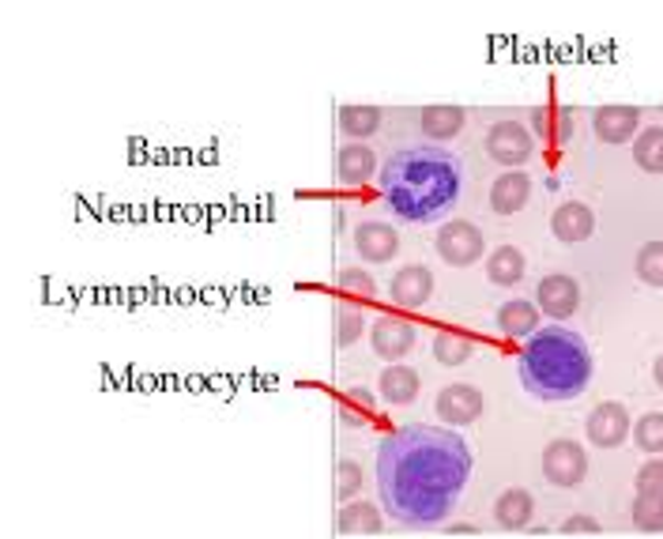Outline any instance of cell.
<instances>
[{
	"label": "cell",
	"mask_w": 663,
	"mask_h": 539,
	"mask_svg": "<svg viewBox=\"0 0 663 539\" xmlns=\"http://www.w3.org/2000/svg\"><path fill=\"white\" fill-rule=\"evenodd\" d=\"M471 355H476V339L463 336V333H438L434 336V358H438L441 366H463L471 363Z\"/></svg>",
	"instance_id": "cell-24"
},
{
	"label": "cell",
	"mask_w": 663,
	"mask_h": 539,
	"mask_svg": "<svg viewBox=\"0 0 663 539\" xmlns=\"http://www.w3.org/2000/svg\"><path fill=\"white\" fill-rule=\"evenodd\" d=\"M536 306L543 309L547 317L565 321L577 314V306H581V287H577V279L565 276V272H551V276L539 279Z\"/></svg>",
	"instance_id": "cell-9"
},
{
	"label": "cell",
	"mask_w": 663,
	"mask_h": 539,
	"mask_svg": "<svg viewBox=\"0 0 663 539\" xmlns=\"http://www.w3.org/2000/svg\"><path fill=\"white\" fill-rule=\"evenodd\" d=\"M551 231H554V238L565 245L589 242L595 231V212L584 201H562L551 215Z\"/></svg>",
	"instance_id": "cell-13"
},
{
	"label": "cell",
	"mask_w": 663,
	"mask_h": 539,
	"mask_svg": "<svg viewBox=\"0 0 663 539\" xmlns=\"http://www.w3.org/2000/svg\"><path fill=\"white\" fill-rule=\"evenodd\" d=\"M381 196L396 220L426 226L438 223L457 207L463 189V163L438 144H407L385 159Z\"/></svg>",
	"instance_id": "cell-2"
},
{
	"label": "cell",
	"mask_w": 663,
	"mask_h": 539,
	"mask_svg": "<svg viewBox=\"0 0 663 539\" xmlns=\"http://www.w3.org/2000/svg\"><path fill=\"white\" fill-rule=\"evenodd\" d=\"M471 479V446L452 427H400L377 446V487L392 521L438 525Z\"/></svg>",
	"instance_id": "cell-1"
},
{
	"label": "cell",
	"mask_w": 663,
	"mask_h": 539,
	"mask_svg": "<svg viewBox=\"0 0 663 539\" xmlns=\"http://www.w3.org/2000/svg\"><path fill=\"white\" fill-rule=\"evenodd\" d=\"M366 333V317H363V309H350L344 306L339 309V347H350V344H358Z\"/></svg>",
	"instance_id": "cell-31"
},
{
	"label": "cell",
	"mask_w": 663,
	"mask_h": 539,
	"mask_svg": "<svg viewBox=\"0 0 663 539\" xmlns=\"http://www.w3.org/2000/svg\"><path fill=\"white\" fill-rule=\"evenodd\" d=\"M638 495H663V457H652L638 468V479H633Z\"/></svg>",
	"instance_id": "cell-30"
},
{
	"label": "cell",
	"mask_w": 663,
	"mask_h": 539,
	"mask_svg": "<svg viewBox=\"0 0 663 539\" xmlns=\"http://www.w3.org/2000/svg\"><path fill=\"white\" fill-rule=\"evenodd\" d=\"M482 415V393L476 385H445L438 393V419L449 423L452 430L457 427H471Z\"/></svg>",
	"instance_id": "cell-10"
},
{
	"label": "cell",
	"mask_w": 663,
	"mask_h": 539,
	"mask_svg": "<svg viewBox=\"0 0 663 539\" xmlns=\"http://www.w3.org/2000/svg\"><path fill=\"white\" fill-rule=\"evenodd\" d=\"M482 148H487V155L494 159V163L509 166V170H520L528 159H532L536 140H532V132L520 125V121H494L487 132V140H482Z\"/></svg>",
	"instance_id": "cell-6"
},
{
	"label": "cell",
	"mask_w": 663,
	"mask_h": 539,
	"mask_svg": "<svg viewBox=\"0 0 663 539\" xmlns=\"http://www.w3.org/2000/svg\"><path fill=\"white\" fill-rule=\"evenodd\" d=\"M388 295H392L396 306H407V309L426 306L434 295V272L426 268V264H404L392 276V283H388Z\"/></svg>",
	"instance_id": "cell-12"
},
{
	"label": "cell",
	"mask_w": 663,
	"mask_h": 539,
	"mask_svg": "<svg viewBox=\"0 0 663 539\" xmlns=\"http://www.w3.org/2000/svg\"><path fill=\"white\" fill-rule=\"evenodd\" d=\"M589 441L595 449H619L622 441L630 438V430H633V419H630V411H626V404H619V400H603L600 408H592L589 415Z\"/></svg>",
	"instance_id": "cell-7"
},
{
	"label": "cell",
	"mask_w": 663,
	"mask_h": 539,
	"mask_svg": "<svg viewBox=\"0 0 663 539\" xmlns=\"http://www.w3.org/2000/svg\"><path fill=\"white\" fill-rule=\"evenodd\" d=\"M445 532H449V536H479V528L476 525H449Z\"/></svg>",
	"instance_id": "cell-36"
},
{
	"label": "cell",
	"mask_w": 663,
	"mask_h": 539,
	"mask_svg": "<svg viewBox=\"0 0 663 539\" xmlns=\"http://www.w3.org/2000/svg\"><path fill=\"white\" fill-rule=\"evenodd\" d=\"M415 125L426 140H452L460 136L463 125H468V110L463 106H422L419 118H415Z\"/></svg>",
	"instance_id": "cell-16"
},
{
	"label": "cell",
	"mask_w": 663,
	"mask_h": 539,
	"mask_svg": "<svg viewBox=\"0 0 663 539\" xmlns=\"http://www.w3.org/2000/svg\"><path fill=\"white\" fill-rule=\"evenodd\" d=\"M339 185H366L369 177H374V170H377V155L369 151L363 140H355V144H344L339 148Z\"/></svg>",
	"instance_id": "cell-20"
},
{
	"label": "cell",
	"mask_w": 663,
	"mask_h": 539,
	"mask_svg": "<svg viewBox=\"0 0 663 539\" xmlns=\"http://www.w3.org/2000/svg\"><path fill=\"white\" fill-rule=\"evenodd\" d=\"M633 528H641V532H663V495H638L633 498Z\"/></svg>",
	"instance_id": "cell-28"
},
{
	"label": "cell",
	"mask_w": 663,
	"mask_h": 539,
	"mask_svg": "<svg viewBox=\"0 0 663 539\" xmlns=\"http://www.w3.org/2000/svg\"><path fill=\"white\" fill-rule=\"evenodd\" d=\"M385 528L377 506L369 502H347L344 513H339V532L344 536H377Z\"/></svg>",
	"instance_id": "cell-23"
},
{
	"label": "cell",
	"mask_w": 663,
	"mask_h": 539,
	"mask_svg": "<svg viewBox=\"0 0 663 539\" xmlns=\"http://www.w3.org/2000/svg\"><path fill=\"white\" fill-rule=\"evenodd\" d=\"M633 441H638L641 452H652V457H660V452H663V411L641 415V419L633 423Z\"/></svg>",
	"instance_id": "cell-29"
},
{
	"label": "cell",
	"mask_w": 663,
	"mask_h": 539,
	"mask_svg": "<svg viewBox=\"0 0 663 539\" xmlns=\"http://www.w3.org/2000/svg\"><path fill=\"white\" fill-rule=\"evenodd\" d=\"M543 476L547 484L554 487H581L584 476H589V452L577 446L573 438H554L551 446L543 449Z\"/></svg>",
	"instance_id": "cell-5"
},
{
	"label": "cell",
	"mask_w": 663,
	"mask_h": 539,
	"mask_svg": "<svg viewBox=\"0 0 663 539\" xmlns=\"http://www.w3.org/2000/svg\"><path fill=\"white\" fill-rule=\"evenodd\" d=\"M532 513H536V498H532V490H524V487L501 490L498 502H494L498 525L509 528V532H520V528L532 525Z\"/></svg>",
	"instance_id": "cell-19"
},
{
	"label": "cell",
	"mask_w": 663,
	"mask_h": 539,
	"mask_svg": "<svg viewBox=\"0 0 663 539\" xmlns=\"http://www.w3.org/2000/svg\"><path fill=\"white\" fill-rule=\"evenodd\" d=\"M652 382H656L660 389H663V355L656 358V363H652Z\"/></svg>",
	"instance_id": "cell-37"
},
{
	"label": "cell",
	"mask_w": 663,
	"mask_h": 539,
	"mask_svg": "<svg viewBox=\"0 0 663 539\" xmlns=\"http://www.w3.org/2000/svg\"><path fill=\"white\" fill-rule=\"evenodd\" d=\"M592 129L603 144H630L633 132L641 129L638 106H600L592 113Z\"/></svg>",
	"instance_id": "cell-14"
},
{
	"label": "cell",
	"mask_w": 663,
	"mask_h": 539,
	"mask_svg": "<svg viewBox=\"0 0 663 539\" xmlns=\"http://www.w3.org/2000/svg\"><path fill=\"white\" fill-rule=\"evenodd\" d=\"M374 415V400L366 389H350V400L344 404V423L347 427H366V419Z\"/></svg>",
	"instance_id": "cell-32"
},
{
	"label": "cell",
	"mask_w": 663,
	"mask_h": 539,
	"mask_svg": "<svg viewBox=\"0 0 663 539\" xmlns=\"http://www.w3.org/2000/svg\"><path fill=\"white\" fill-rule=\"evenodd\" d=\"M339 291L344 295H355V298H374V279H369V272L363 268H344L339 272Z\"/></svg>",
	"instance_id": "cell-33"
},
{
	"label": "cell",
	"mask_w": 663,
	"mask_h": 539,
	"mask_svg": "<svg viewBox=\"0 0 663 539\" xmlns=\"http://www.w3.org/2000/svg\"><path fill=\"white\" fill-rule=\"evenodd\" d=\"M377 389H381V400L388 404V408H407V404H415V396H419V389H422L419 370L392 363L381 374V385H377Z\"/></svg>",
	"instance_id": "cell-18"
},
{
	"label": "cell",
	"mask_w": 663,
	"mask_h": 539,
	"mask_svg": "<svg viewBox=\"0 0 663 539\" xmlns=\"http://www.w3.org/2000/svg\"><path fill=\"white\" fill-rule=\"evenodd\" d=\"M415 339H419V328L411 325V321L404 317H377L374 328H369V344H374L377 358H385V363H400V358L411 352Z\"/></svg>",
	"instance_id": "cell-8"
},
{
	"label": "cell",
	"mask_w": 663,
	"mask_h": 539,
	"mask_svg": "<svg viewBox=\"0 0 663 539\" xmlns=\"http://www.w3.org/2000/svg\"><path fill=\"white\" fill-rule=\"evenodd\" d=\"M528 196H532V177H528L524 170H506V174H498L494 185H490V207H494V215L520 212V207L528 204Z\"/></svg>",
	"instance_id": "cell-15"
},
{
	"label": "cell",
	"mask_w": 663,
	"mask_h": 539,
	"mask_svg": "<svg viewBox=\"0 0 663 539\" xmlns=\"http://www.w3.org/2000/svg\"><path fill=\"white\" fill-rule=\"evenodd\" d=\"M498 333L509 339H528L539 333V306L532 298H509L498 306Z\"/></svg>",
	"instance_id": "cell-17"
},
{
	"label": "cell",
	"mask_w": 663,
	"mask_h": 539,
	"mask_svg": "<svg viewBox=\"0 0 663 539\" xmlns=\"http://www.w3.org/2000/svg\"><path fill=\"white\" fill-rule=\"evenodd\" d=\"M358 490H363V465H355V460H339V498L350 502Z\"/></svg>",
	"instance_id": "cell-34"
},
{
	"label": "cell",
	"mask_w": 663,
	"mask_h": 539,
	"mask_svg": "<svg viewBox=\"0 0 663 539\" xmlns=\"http://www.w3.org/2000/svg\"><path fill=\"white\" fill-rule=\"evenodd\" d=\"M524 272H528V261L517 245H498L487 257V279L494 283V287H513V283L524 279Z\"/></svg>",
	"instance_id": "cell-21"
},
{
	"label": "cell",
	"mask_w": 663,
	"mask_h": 539,
	"mask_svg": "<svg viewBox=\"0 0 663 539\" xmlns=\"http://www.w3.org/2000/svg\"><path fill=\"white\" fill-rule=\"evenodd\" d=\"M558 532H562V536H600L603 528L595 525L592 517H570V521L558 528Z\"/></svg>",
	"instance_id": "cell-35"
},
{
	"label": "cell",
	"mask_w": 663,
	"mask_h": 539,
	"mask_svg": "<svg viewBox=\"0 0 663 539\" xmlns=\"http://www.w3.org/2000/svg\"><path fill=\"white\" fill-rule=\"evenodd\" d=\"M355 253L369 264H388L400 253V234L392 231V223L369 220L355 226Z\"/></svg>",
	"instance_id": "cell-11"
},
{
	"label": "cell",
	"mask_w": 663,
	"mask_h": 539,
	"mask_svg": "<svg viewBox=\"0 0 663 539\" xmlns=\"http://www.w3.org/2000/svg\"><path fill=\"white\" fill-rule=\"evenodd\" d=\"M381 118L385 113L377 106H344L339 110V129H344V136L350 140H366L381 129Z\"/></svg>",
	"instance_id": "cell-25"
},
{
	"label": "cell",
	"mask_w": 663,
	"mask_h": 539,
	"mask_svg": "<svg viewBox=\"0 0 663 539\" xmlns=\"http://www.w3.org/2000/svg\"><path fill=\"white\" fill-rule=\"evenodd\" d=\"M633 163L649 170V174H663V125L638 132V140H633Z\"/></svg>",
	"instance_id": "cell-26"
},
{
	"label": "cell",
	"mask_w": 663,
	"mask_h": 539,
	"mask_svg": "<svg viewBox=\"0 0 663 539\" xmlns=\"http://www.w3.org/2000/svg\"><path fill=\"white\" fill-rule=\"evenodd\" d=\"M532 121H536V136L547 140V144H565V140L573 136V113L570 110L536 106Z\"/></svg>",
	"instance_id": "cell-22"
},
{
	"label": "cell",
	"mask_w": 663,
	"mask_h": 539,
	"mask_svg": "<svg viewBox=\"0 0 663 539\" xmlns=\"http://www.w3.org/2000/svg\"><path fill=\"white\" fill-rule=\"evenodd\" d=\"M520 382L532 400L565 404L577 400L592 382V347L565 325H547L520 347Z\"/></svg>",
	"instance_id": "cell-3"
},
{
	"label": "cell",
	"mask_w": 663,
	"mask_h": 539,
	"mask_svg": "<svg viewBox=\"0 0 663 539\" xmlns=\"http://www.w3.org/2000/svg\"><path fill=\"white\" fill-rule=\"evenodd\" d=\"M434 245H438V257L445 264H452V268H471V264H479L482 253H487V238H482L479 226L468 220L445 223Z\"/></svg>",
	"instance_id": "cell-4"
},
{
	"label": "cell",
	"mask_w": 663,
	"mask_h": 539,
	"mask_svg": "<svg viewBox=\"0 0 663 539\" xmlns=\"http://www.w3.org/2000/svg\"><path fill=\"white\" fill-rule=\"evenodd\" d=\"M633 272L649 287H663V242H645L633 257Z\"/></svg>",
	"instance_id": "cell-27"
}]
</instances>
